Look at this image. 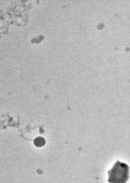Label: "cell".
I'll use <instances>...</instances> for the list:
<instances>
[{"label": "cell", "instance_id": "6da1fadb", "mask_svg": "<svg viewBox=\"0 0 130 183\" xmlns=\"http://www.w3.org/2000/svg\"><path fill=\"white\" fill-rule=\"evenodd\" d=\"M110 183H126L129 178V167L126 163L117 161L108 171Z\"/></svg>", "mask_w": 130, "mask_h": 183}, {"label": "cell", "instance_id": "7a4b0ae2", "mask_svg": "<svg viewBox=\"0 0 130 183\" xmlns=\"http://www.w3.org/2000/svg\"><path fill=\"white\" fill-rule=\"evenodd\" d=\"M34 143L36 146L40 147L44 146L45 144L46 141L44 138L39 137L34 139Z\"/></svg>", "mask_w": 130, "mask_h": 183}]
</instances>
